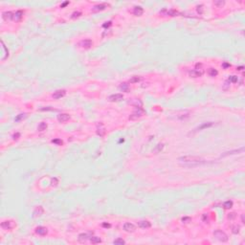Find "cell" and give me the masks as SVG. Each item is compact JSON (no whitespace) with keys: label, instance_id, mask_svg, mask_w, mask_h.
<instances>
[{"label":"cell","instance_id":"cell-34","mask_svg":"<svg viewBox=\"0 0 245 245\" xmlns=\"http://www.w3.org/2000/svg\"><path fill=\"white\" fill-rule=\"evenodd\" d=\"M26 117V114H19L16 118H15V122H19L20 120H22V119H24Z\"/></svg>","mask_w":245,"mask_h":245},{"label":"cell","instance_id":"cell-37","mask_svg":"<svg viewBox=\"0 0 245 245\" xmlns=\"http://www.w3.org/2000/svg\"><path fill=\"white\" fill-rule=\"evenodd\" d=\"M236 217V214H235V212H232V213H229V215H228V219H230V220H232V219H234Z\"/></svg>","mask_w":245,"mask_h":245},{"label":"cell","instance_id":"cell-10","mask_svg":"<svg viewBox=\"0 0 245 245\" xmlns=\"http://www.w3.org/2000/svg\"><path fill=\"white\" fill-rule=\"evenodd\" d=\"M92 45H93V42L91 39H83L79 42V46L82 48H85V49H89Z\"/></svg>","mask_w":245,"mask_h":245},{"label":"cell","instance_id":"cell-19","mask_svg":"<svg viewBox=\"0 0 245 245\" xmlns=\"http://www.w3.org/2000/svg\"><path fill=\"white\" fill-rule=\"evenodd\" d=\"M2 17L5 20H13V12L11 11H5L2 13Z\"/></svg>","mask_w":245,"mask_h":245},{"label":"cell","instance_id":"cell-30","mask_svg":"<svg viewBox=\"0 0 245 245\" xmlns=\"http://www.w3.org/2000/svg\"><path fill=\"white\" fill-rule=\"evenodd\" d=\"M239 230H240V227L237 226V225H234V226H232V233L236 234L239 233Z\"/></svg>","mask_w":245,"mask_h":245},{"label":"cell","instance_id":"cell-11","mask_svg":"<svg viewBox=\"0 0 245 245\" xmlns=\"http://www.w3.org/2000/svg\"><path fill=\"white\" fill-rule=\"evenodd\" d=\"M97 134L100 137H102L105 134V127H104L102 122L98 123V125H97Z\"/></svg>","mask_w":245,"mask_h":245},{"label":"cell","instance_id":"cell-40","mask_svg":"<svg viewBox=\"0 0 245 245\" xmlns=\"http://www.w3.org/2000/svg\"><path fill=\"white\" fill-rule=\"evenodd\" d=\"M57 185V179L56 178H53L52 179V186H56Z\"/></svg>","mask_w":245,"mask_h":245},{"label":"cell","instance_id":"cell-28","mask_svg":"<svg viewBox=\"0 0 245 245\" xmlns=\"http://www.w3.org/2000/svg\"><path fill=\"white\" fill-rule=\"evenodd\" d=\"M1 44H2V48H3V50H4V53H5V57L3 58V60H5V59L9 56V51L7 50V48H6V46H5L4 42H3V40H1Z\"/></svg>","mask_w":245,"mask_h":245},{"label":"cell","instance_id":"cell-3","mask_svg":"<svg viewBox=\"0 0 245 245\" xmlns=\"http://www.w3.org/2000/svg\"><path fill=\"white\" fill-rule=\"evenodd\" d=\"M144 114H145V110H143L141 107H138V108L129 116V120H131V121L138 120L139 118H141L142 116H144Z\"/></svg>","mask_w":245,"mask_h":245},{"label":"cell","instance_id":"cell-27","mask_svg":"<svg viewBox=\"0 0 245 245\" xmlns=\"http://www.w3.org/2000/svg\"><path fill=\"white\" fill-rule=\"evenodd\" d=\"M90 241L93 243V244H97V243H100L101 242V239L98 236H91L90 237Z\"/></svg>","mask_w":245,"mask_h":245},{"label":"cell","instance_id":"cell-31","mask_svg":"<svg viewBox=\"0 0 245 245\" xmlns=\"http://www.w3.org/2000/svg\"><path fill=\"white\" fill-rule=\"evenodd\" d=\"M113 243L115 244V245H122V244H124L125 243V241L123 240V239H121V238H118V239H116V240H114L113 241Z\"/></svg>","mask_w":245,"mask_h":245},{"label":"cell","instance_id":"cell-25","mask_svg":"<svg viewBox=\"0 0 245 245\" xmlns=\"http://www.w3.org/2000/svg\"><path fill=\"white\" fill-rule=\"evenodd\" d=\"M46 128H47V123L44 122H40L38 124V126H37V130L38 131H44V130H46Z\"/></svg>","mask_w":245,"mask_h":245},{"label":"cell","instance_id":"cell-36","mask_svg":"<svg viewBox=\"0 0 245 245\" xmlns=\"http://www.w3.org/2000/svg\"><path fill=\"white\" fill-rule=\"evenodd\" d=\"M79 15H81V12L80 11H75V12H73V14H72V18H76V17H78Z\"/></svg>","mask_w":245,"mask_h":245},{"label":"cell","instance_id":"cell-4","mask_svg":"<svg viewBox=\"0 0 245 245\" xmlns=\"http://www.w3.org/2000/svg\"><path fill=\"white\" fill-rule=\"evenodd\" d=\"M213 125V122H203V123H201L200 125H198L197 127H195L191 132H190V134H193V133H196V132H198V131H201V130H203V129H205V128H209V127H211V126H212Z\"/></svg>","mask_w":245,"mask_h":245},{"label":"cell","instance_id":"cell-13","mask_svg":"<svg viewBox=\"0 0 245 245\" xmlns=\"http://www.w3.org/2000/svg\"><path fill=\"white\" fill-rule=\"evenodd\" d=\"M160 13H163L165 15H170V16H175V15H178V14H181L179 11H177L175 10H164Z\"/></svg>","mask_w":245,"mask_h":245},{"label":"cell","instance_id":"cell-44","mask_svg":"<svg viewBox=\"0 0 245 245\" xmlns=\"http://www.w3.org/2000/svg\"><path fill=\"white\" fill-rule=\"evenodd\" d=\"M102 226H103V227H105V228H110V227H111V225H110V224H106V223H103V224H102Z\"/></svg>","mask_w":245,"mask_h":245},{"label":"cell","instance_id":"cell-12","mask_svg":"<svg viewBox=\"0 0 245 245\" xmlns=\"http://www.w3.org/2000/svg\"><path fill=\"white\" fill-rule=\"evenodd\" d=\"M107 6L108 5H106V4H99V5H96V6H94L93 8H92V11L93 12H98V11H103V10H105L106 8H107Z\"/></svg>","mask_w":245,"mask_h":245},{"label":"cell","instance_id":"cell-38","mask_svg":"<svg viewBox=\"0 0 245 245\" xmlns=\"http://www.w3.org/2000/svg\"><path fill=\"white\" fill-rule=\"evenodd\" d=\"M203 8H204V6H203V5H199V6H197V11H198L200 14H202V13H203Z\"/></svg>","mask_w":245,"mask_h":245},{"label":"cell","instance_id":"cell-14","mask_svg":"<svg viewBox=\"0 0 245 245\" xmlns=\"http://www.w3.org/2000/svg\"><path fill=\"white\" fill-rule=\"evenodd\" d=\"M123 99V96L122 94H113L108 97V100L110 101H120Z\"/></svg>","mask_w":245,"mask_h":245},{"label":"cell","instance_id":"cell-29","mask_svg":"<svg viewBox=\"0 0 245 245\" xmlns=\"http://www.w3.org/2000/svg\"><path fill=\"white\" fill-rule=\"evenodd\" d=\"M223 207H224L225 209H231V208L233 207V201H231V200H228V201L224 202V204H223Z\"/></svg>","mask_w":245,"mask_h":245},{"label":"cell","instance_id":"cell-43","mask_svg":"<svg viewBox=\"0 0 245 245\" xmlns=\"http://www.w3.org/2000/svg\"><path fill=\"white\" fill-rule=\"evenodd\" d=\"M111 24H112V22L108 21V24H103V27H109V26H111Z\"/></svg>","mask_w":245,"mask_h":245},{"label":"cell","instance_id":"cell-45","mask_svg":"<svg viewBox=\"0 0 245 245\" xmlns=\"http://www.w3.org/2000/svg\"><path fill=\"white\" fill-rule=\"evenodd\" d=\"M223 67H224V68H227V67H230V64H229V63H224V64H223Z\"/></svg>","mask_w":245,"mask_h":245},{"label":"cell","instance_id":"cell-16","mask_svg":"<svg viewBox=\"0 0 245 245\" xmlns=\"http://www.w3.org/2000/svg\"><path fill=\"white\" fill-rule=\"evenodd\" d=\"M35 233L39 235H45L47 233H48V230L46 227H43V226H39L37 228H35Z\"/></svg>","mask_w":245,"mask_h":245},{"label":"cell","instance_id":"cell-20","mask_svg":"<svg viewBox=\"0 0 245 245\" xmlns=\"http://www.w3.org/2000/svg\"><path fill=\"white\" fill-rule=\"evenodd\" d=\"M89 237H91L90 234H80L78 235V241L81 242V243H84L89 239Z\"/></svg>","mask_w":245,"mask_h":245},{"label":"cell","instance_id":"cell-6","mask_svg":"<svg viewBox=\"0 0 245 245\" xmlns=\"http://www.w3.org/2000/svg\"><path fill=\"white\" fill-rule=\"evenodd\" d=\"M66 95V91L64 89H59V90H56L54 92V94L52 95V97L56 100H58V99H61L63 98L64 96Z\"/></svg>","mask_w":245,"mask_h":245},{"label":"cell","instance_id":"cell-39","mask_svg":"<svg viewBox=\"0 0 245 245\" xmlns=\"http://www.w3.org/2000/svg\"><path fill=\"white\" fill-rule=\"evenodd\" d=\"M182 221H183V223H189V222L191 221V218L190 217H183Z\"/></svg>","mask_w":245,"mask_h":245},{"label":"cell","instance_id":"cell-5","mask_svg":"<svg viewBox=\"0 0 245 245\" xmlns=\"http://www.w3.org/2000/svg\"><path fill=\"white\" fill-rule=\"evenodd\" d=\"M1 227L5 230H11L15 227V222L12 220H5L1 223Z\"/></svg>","mask_w":245,"mask_h":245},{"label":"cell","instance_id":"cell-21","mask_svg":"<svg viewBox=\"0 0 245 245\" xmlns=\"http://www.w3.org/2000/svg\"><path fill=\"white\" fill-rule=\"evenodd\" d=\"M143 12H144V10H143L142 7H140V6L134 7V10H133L134 15H136V16H141V15L143 14Z\"/></svg>","mask_w":245,"mask_h":245},{"label":"cell","instance_id":"cell-46","mask_svg":"<svg viewBox=\"0 0 245 245\" xmlns=\"http://www.w3.org/2000/svg\"><path fill=\"white\" fill-rule=\"evenodd\" d=\"M67 4H69V2H65V3H63V4L61 5V8H63V7H64V6H66Z\"/></svg>","mask_w":245,"mask_h":245},{"label":"cell","instance_id":"cell-35","mask_svg":"<svg viewBox=\"0 0 245 245\" xmlns=\"http://www.w3.org/2000/svg\"><path fill=\"white\" fill-rule=\"evenodd\" d=\"M202 219H203V221H204V222H209V220H210V218H209V214H208V213H203V215H202Z\"/></svg>","mask_w":245,"mask_h":245},{"label":"cell","instance_id":"cell-9","mask_svg":"<svg viewBox=\"0 0 245 245\" xmlns=\"http://www.w3.org/2000/svg\"><path fill=\"white\" fill-rule=\"evenodd\" d=\"M43 212H44V209H43L41 206H38V207H36V208L33 210V218L39 217V216H41V215L43 214Z\"/></svg>","mask_w":245,"mask_h":245},{"label":"cell","instance_id":"cell-22","mask_svg":"<svg viewBox=\"0 0 245 245\" xmlns=\"http://www.w3.org/2000/svg\"><path fill=\"white\" fill-rule=\"evenodd\" d=\"M22 15H23V11H17L15 12H13V20L15 21H18L22 18Z\"/></svg>","mask_w":245,"mask_h":245},{"label":"cell","instance_id":"cell-48","mask_svg":"<svg viewBox=\"0 0 245 245\" xmlns=\"http://www.w3.org/2000/svg\"><path fill=\"white\" fill-rule=\"evenodd\" d=\"M242 69H243V66H240V67H238V68H237V70H238V71H240V70H242Z\"/></svg>","mask_w":245,"mask_h":245},{"label":"cell","instance_id":"cell-33","mask_svg":"<svg viewBox=\"0 0 245 245\" xmlns=\"http://www.w3.org/2000/svg\"><path fill=\"white\" fill-rule=\"evenodd\" d=\"M224 4H225V2H224V1H222V0L214 1V5H215V6H217V7H222Z\"/></svg>","mask_w":245,"mask_h":245},{"label":"cell","instance_id":"cell-26","mask_svg":"<svg viewBox=\"0 0 245 245\" xmlns=\"http://www.w3.org/2000/svg\"><path fill=\"white\" fill-rule=\"evenodd\" d=\"M141 80H142V78H141V77L134 76V77H132V78L129 79V82H130V83H137V82H139V81H141Z\"/></svg>","mask_w":245,"mask_h":245},{"label":"cell","instance_id":"cell-15","mask_svg":"<svg viewBox=\"0 0 245 245\" xmlns=\"http://www.w3.org/2000/svg\"><path fill=\"white\" fill-rule=\"evenodd\" d=\"M138 226L142 229H147V228L151 227V223L147 220H141V221L138 222Z\"/></svg>","mask_w":245,"mask_h":245},{"label":"cell","instance_id":"cell-7","mask_svg":"<svg viewBox=\"0 0 245 245\" xmlns=\"http://www.w3.org/2000/svg\"><path fill=\"white\" fill-rule=\"evenodd\" d=\"M244 150V147H240L238 149H234V150H231V151H226L224 152L223 154H221L220 157H226V156H229V155H234V154H238V153H242Z\"/></svg>","mask_w":245,"mask_h":245},{"label":"cell","instance_id":"cell-17","mask_svg":"<svg viewBox=\"0 0 245 245\" xmlns=\"http://www.w3.org/2000/svg\"><path fill=\"white\" fill-rule=\"evenodd\" d=\"M69 119H70V116L68 114H66V113H62V114L57 115V121L60 122H65Z\"/></svg>","mask_w":245,"mask_h":245},{"label":"cell","instance_id":"cell-23","mask_svg":"<svg viewBox=\"0 0 245 245\" xmlns=\"http://www.w3.org/2000/svg\"><path fill=\"white\" fill-rule=\"evenodd\" d=\"M120 90H122V92H128V91H129V85H128L127 83H125V82L121 83V85H120Z\"/></svg>","mask_w":245,"mask_h":245},{"label":"cell","instance_id":"cell-8","mask_svg":"<svg viewBox=\"0 0 245 245\" xmlns=\"http://www.w3.org/2000/svg\"><path fill=\"white\" fill-rule=\"evenodd\" d=\"M123 230L125 232H127V233H133L136 230V226L134 224H132V223L126 222V223L123 224Z\"/></svg>","mask_w":245,"mask_h":245},{"label":"cell","instance_id":"cell-1","mask_svg":"<svg viewBox=\"0 0 245 245\" xmlns=\"http://www.w3.org/2000/svg\"><path fill=\"white\" fill-rule=\"evenodd\" d=\"M178 161L181 163L182 166L184 167H197L200 165H204L207 164L208 162L198 156H182L180 158H178Z\"/></svg>","mask_w":245,"mask_h":245},{"label":"cell","instance_id":"cell-2","mask_svg":"<svg viewBox=\"0 0 245 245\" xmlns=\"http://www.w3.org/2000/svg\"><path fill=\"white\" fill-rule=\"evenodd\" d=\"M213 235H214V237H216V239H218L219 241H222V242L228 241V235H227L224 232H222V231H220V230L214 231V232H213Z\"/></svg>","mask_w":245,"mask_h":245},{"label":"cell","instance_id":"cell-18","mask_svg":"<svg viewBox=\"0 0 245 245\" xmlns=\"http://www.w3.org/2000/svg\"><path fill=\"white\" fill-rule=\"evenodd\" d=\"M203 71H199V70H191V71H189V76L191 77V78H199V77H201L202 75H203Z\"/></svg>","mask_w":245,"mask_h":245},{"label":"cell","instance_id":"cell-24","mask_svg":"<svg viewBox=\"0 0 245 245\" xmlns=\"http://www.w3.org/2000/svg\"><path fill=\"white\" fill-rule=\"evenodd\" d=\"M208 74H209L210 77H215V76H217L218 72H217V70L214 69V68H210V69L208 70Z\"/></svg>","mask_w":245,"mask_h":245},{"label":"cell","instance_id":"cell-32","mask_svg":"<svg viewBox=\"0 0 245 245\" xmlns=\"http://www.w3.org/2000/svg\"><path fill=\"white\" fill-rule=\"evenodd\" d=\"M230 82H234V83H235V82H237V80H238V78H237V77L236 76H231V77H229V79H228Z\"/></svg>","mask_w":245,"mask_h":245},{"label":"cell","instance_id":"cell-47","mask_svg":"<svg viewBox=\"0 0 245 245\" xmlns=\"http://www.w3.org/2000/svg\"><path fill=\"white\" fill-rule=\"evenodd\" d=\"M241 221H242V223H245V222H244V215L241 216Z\"/></svg>","mask_w":245,"mask_h":245},{"label":"cell","instance_id":"cell-42","mask_svg":"<svg viewBox=\"0 0 245 245\" xmlns=\"http://www.w3.org/2000/svg\"><path fill=\"white\" fill-rule=\"evenodd\" d=\"M19 136H20V134H19V133H15V134L12 136V139H13V140H17Z\"/></svg>","mask_w":245,"mask_h":245},{"label":"cell","instance_id":"cell-41","mask_svg":"<svg viewBox=\"0 0 245 245\" xmlns=\"http://www.w3.org/2000/svg\"><path fill=\"white\" fill-rule=\"evenodd\" d=\"M52 142L55 143V144H57V145H61V144H62V141H61V140H53Z\"/></svg>","mask_w":245,"mask_h":245}]
</instances>
